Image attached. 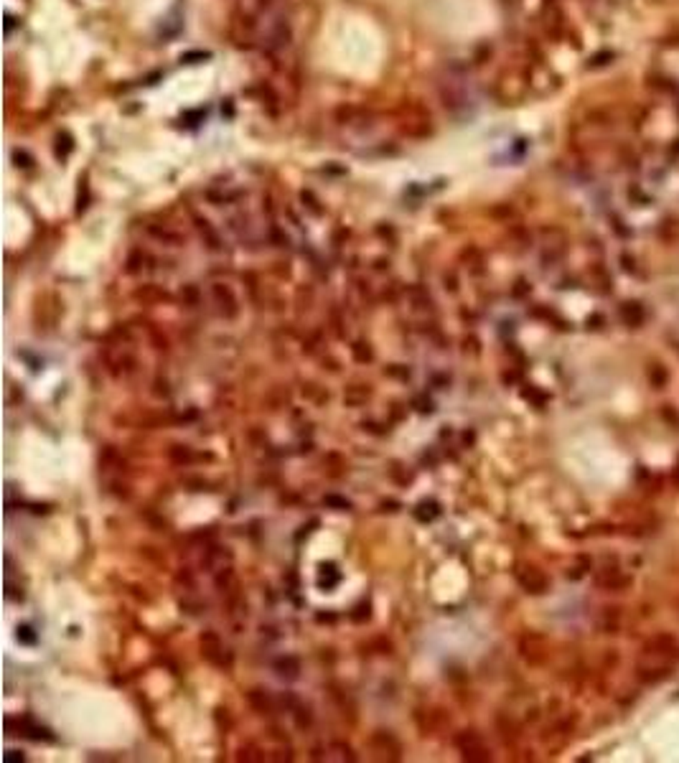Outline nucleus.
<instances>
[{
    "label": "nucleus",
    "instance_id": "obj_1",
    "mask_svg": "<svg viewBox=\"0 0 679 763\" xmlns=\"http://www.w3.org/2000/svg\"><path fill=\"white\" fill-rule=\"evenodd\" d=\"M671 659H664V656H656V654L644 652V656L636 664V677H639L644 685H662L664 679L671 677Z\"/></svg>",
    "mask_w": 679,
    "mask_h": 763
},
{
    "label": "nucleus",
    "instance_id": "obj_2",
    "mask_svg": "<svg viewBox=\"0 0 679 763\" xmlns=\"http://www.w3.org/2000/svg\"><path fill=\"white\" fill-rule=\"evenodd\" d=\"M593 582L601 590H626L631 585V575L621 567L618 560H606L603 565L595 567Z\"/></svg>",
    "mask_w": 679,
    "mask_h": 763
},
{
    "label": "nucleus",
    "instance_id": "obj_3",
    "mask_svg": "<svg viewBox=\"0 0 679 763\" xmlns=\"http://www.w3.org/2000/svg\"><path fill=\"white\" fill-rule=\"evenodd\" d=\"M516 580H519V585H522L527 593H545L547 585H550L547 575L534 565L519 567V570H516Z\"/></svg>",
    "mask_w": 679,
    "mask_h": 763
},
{
    "label": "nucleus",
    "instance_id": "obj_4",
    "mask_svg": "<svg viewBox=\"0 0 679 763\" xmlns=\"http://www.w3.org/2000/svg\"><path fill=\"white\" fill-rule=\"evenodd\" d=\"M290 36H293V33H290L288 18L280 16L273 26H270V33H267L265 48H267V51H282V48L290 44Z\"/></svg>",
    "mask_w": 679,
    "mask_h": 763
},
{
    "label": "nucleus",
    "instance_id": "obj_5",
    "mask_svg": "<svg viewBox=\"0 0 679 763\" xmlns=\"http://www.w3.org/2000/svg\"><path fill=\"white\" fill-rule=\"evenodd\" d=\"M644 652L656 654V656H664V659L674 661V656H679V641L671 636V634H659V636H654L651 641H646Z\"/></svg>",
    "mask_w": 679,
    "mask_h": 763
},
{
    "label": "nucleus",
    "instance_id": "obj_6",
    "mask_svg": "<svg viewBox=\"0 0 679 763\" xmlns=\"http://www.w3.org/2000/svg\"><path fill=\"white\" fill-rule=\"evenodd\" d=\"M618 313H621V321H624L626 326H631V329H636V326H641V323H644V306H641V303H636V300H628V303H624Z\"/></svg>",
    "mask_w": 679,
    "mask_h": 763
},
{
    "label": "nucleus",
    "instance_id": "obj_7",
    "mask_svg": "<svg viewBox=\"0 0 679 763\" xmlns=\"http://www.w3.org/2000/svg\"><path fill=\"white\" fill-rule=\"evenodd\" d=\"M275 0H257V10H267L270 6H273Z\"/></svg>",
    "mask_w": 679,
    "mask_h": 763
},
{
    "label": "nucleus",
    "instance_id": "obj_8",
    "mask_svg": "<svg viewBox=\"0 0 679 763\" xmlns=\"http://www.w3.org/2000/svg\"><path fill=\"white\" fill-rule=\"evenodd\" d=\"M674 479H677V484H679V463H677V468H674Z\"/></svg>",
    "mask_w": 679,
    "mask_h": 763
}]
</instances>
